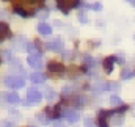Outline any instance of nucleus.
Listing matches in <instances>:
<instances>
[{"label": "nucleus", "instance_id": "nucleus-2", "mask_svg": "<svg viewBox=\"0 0 135 127\" xmlns=\"http://www.w3.org/2000/svg\"><path fill=\"white\" fill-rule=\"evenodd\" d=\"M57 3L63 13H69L72 8H75L79 5V0H57Z\"/></svg>", "mask_w": 135, "mask_h": 127}, {"label": "nucleus", "instance_id": "nucleus-14", "mask_svg": "<svg viewBox=\"0 0 135 127\" xmlns=\"http://www.w3.org/2000/svg\"><path fill=\"white\" fill-rule=\"evenodd\" d=\"M3 97H5V100L8 104H17L19 102V96L16 94V93H6Z\"/></svg>", "mask_w": 135, "mask_h": 127}, {"label": "nucleus", "instance_id": "nucleus-8", "mask_svg": "<svg viewBox=\"0 0 135 127\" xmlns=\"http://www.w3.org/2000/svg\"><path fill=\"white\" fill-rule=\"evenodd\" d=\"M49 50H54V52H61L63 50V41L61 39H54L47 44Z\"/></svg>", "mask_w": 135, "mask_h": 127}, {"label": "nucleus", "instance_id": "nucleus-24", "mask_svg": "<svg viewBox=\"0 0 135 127\" xmlns=\"http://www.w3.org/2000/svg\"><path fill=\"white\" fill-rule=\"evenodd\" d=\"M127 2H131V3H132V5L135 6V0H127Z\"/></svg>", "mask_w": 135, "mask_h": 127}, {"label": "nucleus", "instance_id": "nucleus-4", "mask_svg": "<svg viewBox=\"0 0 135 127\" xmlns=\"http://www.w3.org/2000/svg\"><path fill=\"white\" fill-rule=\"evenodd\" d=\"M27 99H28V104H38V102H41L42 94H41L36 88H30V90L27 91Z\"/></svg>", "mask_w": 135, "mask_h": 127}, {"label": "nucleus", "instance_id": "nucleus-17", "mask_svg": "<svg viewBox=\"0 0 135 127\" xmlns=\"http://www.w3.org/2000/svg\"><path fill=\"white\" fill-rule=\"evenodd\" d=\"M121 77H123V79H126V80H127V79H132V77H134V72H132V71H129V69H126V71H123Z\"/></svg>", "mask_w": 135, "mask_h": 127}, {"label": "nucleus", "instance_id": "nucleus-7", "mask_svg": "<svg viewBox=\"0 0 135 127\" xmlns=\"http://www.w3.org/2000/svg\"><path fill=\"white\" fill-rule=\"evenodd\" d=\"M47 69H49V72H50V74H61L65 67H63V64H61V63L50 61V63L47 64Z\"/></svg>", "mask_w": 135, "mask_h": 127}, {"label": "nucleus", "instance_id": "nucleus-21", "mask_svg": "<svg viewBox=\"0 0 135 127\" xmlns=\"http://www.w3.org/2000/svg\"><path fill=\"white\" fill-rule=\"evenodd\" d=\"M85 124H86L88 127H94V124H93V119H90V118H88V119H85Z\"/></svg>", "mask_w": 135, "mask_h": 127}, {"label": "nucleus", "instance_id": "nucleus-13", "mask_svg": "<svg viewBox=\"0 0 135 127\" xmlns=\"http://www.w3.org/2000/svg\"><path fill=\"white\" fill-rule=\"evenodd\" d=\"M38 32L41 33V35H50L52 33V27L49 25V24H44V22H41L39 25H38Z\"/></svg>", "mask_w": 135, "mask_h": 127}, {"label": "nucleus", "instance_id": "nucleus-3", "mask_svg": "<svg viewBox=\"0 0 135 127\" xmlns=\"http://www.w3.org/2000/svg\"><path fill=\"white\" fill-rule=\"evenodd\" d=\"M115 113H116V111L101 110L99 115H98V124H99V127H107V124H108V118H110L112 115H115Z\"/></svg>", "mask_w": 135, "mask_h": 127}, {"label": "nucleus", "instance_id": "nucleus-18", "mask_svg": "<svg viewBox=\"0 0 135 127\" xmlns=\"http://www.w3.org/2000/svg\"><path fill=\"white\" fill-rule=\"evenodd\" d=\"M90 8H91V9H94V11H101V9H102V5L99 3V2H96V3H94V5H91Z\"/></svg>", "mask_w": 135, "mask_h": 127}, {"label": "nucleus", "instance_id": "nucleus-6", "mask_svg": "<svg viewBox=\"0 0 135 127\" xmlns=\"http://www.w3.org/2000/svg\"><path fill=\"white\" fill-rule=\"evenodd\" d=\"M60 110H61V105H57L54 108H46V115H47L49 119H57V118L61 116V111Z\"/></svg>", "mask_w": 135, "mask_h": 127}, {"label": "nucleus", "instance_id": "nucleus-5", "mask_svg": "<svg viewBox=\"0 0 135 127\" xmlns=\"http://www.w3.org/2000/svg\"><path fill=\"white\" fill-rule=\"evenodd\" d=\"M27 61L33 69H41L42 67V57L41 55H30Z\"/></svg>", "mask_w": 135, "mask_h": 127}, {"label": "nucleus", "instance_id": "nucleus-15", "mask_svg": "<svg viewBox=\"0 0 135 127\" xmlns=\"http://www.w3.org/2000/svg\"><path fill=\"white\" fill-rule=\"evenodd\" d=\"M110 102H112V105H115V107H123V100H121L118 96H112V97H110Z\"/></svg>", "mask_w": 135, "mask_h": 127}, {"label": "nucleus", "instance_id": "nucleus-9", "mask_svg": "<svg viewBox=\"0 0 135 127\" xmlns=\"http://www.w3.org/2000/svg\"><path fill=\"white\" fill-rule=\"evenodd\" d=\"M65 118L68 119V123H77L79 118H80V115H79V111H75V110H69V111L65 113Z\"/></svg>", "mask_w": 135, "mask_h": 127}, {"label": "nucleus", "instance_id": "nucleus-10", "mask_svg": "<svg viewBox=\"0 0 135 127\" xmlns=\"http://www.w3.org/2000/svg\"><path fill=\"white\" fill-rule=\"evenodd\" d=\"M115 61H116V58H115V57H108V58H105V60H104V69H105V72H108V74H110V72H112V71H113V64H115Z\"/></svg>", "mask_w": 135, "mask_h": 127}, {"label": "nucleus", "instance_id": "nucleus-19", "mask_svg": "<svg viewBox=\"0 0 135 127\" xmlns=\"http://www.w3.org/2000/svg\"><path fill=\"white\" fill-rule=\"evenodd\" d=\"M46 94H47V99H49V100H52V99L55 97V93H54L52 90H47V93H46Z\"/></svg>", "mask_w": 135, "mask_h": 127}, {"label": "nucleus", "instance_id": "nucleus-25", "mask_svg": "<svg viewBox=\"0 0 135 127\" xmlns=\"http://www.w3.org/2000/svg\"><path fill=\"white\" fill-rule=\"evenodd\" d=\"M55 127H65V126H61V124H58V126H55Z\"/></svg>", "mask_w": 135, "mask_h": 127}, {"label": "nucleus", "instance_id": "nucleus-1", "mask_svg": "<svg viewBox=\"0 0 135 127\" xmlns=\"http://www.w3.org/2000/svg\"><path fill=\"white\" fill-rule=\"evenodd\" d=\"M5 85L8 88L17 90V88H22L24 86V79L19 77V75H8V77H5Z\"/></svg>", "mask_w": 135, "mask_h": 127}, {"label": "nucleus", "instance_id": "nucleus-11", "mask_svg": "<svg viewBox=\"0 0 135 127\" xmlns=\"http://www.w3.org/2000/svg\"><path fill=\"white\" fill-rule=\"evenodd\" d=\"M30 80H32L33 83H44V82H46V75H44L42 72H33V74L30 75Z\"/></svg>", "mask_w": 135, "mask_h": 127}, {"label": "nucleus", "instance_id": "nucleus-23", "mask_svg": "<svg viewBox=\"0 0 135 127\" xmlns=\"http://www.w3.org/2000/svg\"><path fill=\"white\" fill-rule=\"evenodd\" d=\"M110 88H112V90H115V91H118V90H119V85H118V83H112V85H110Z\"/></svg>", "mask_w": 135, "mask_h": 127}, {"label": "nucleus", "instance_id": "nucleus-20", "mask_svg": "<svg viewBox=\"0 0 135 127\" xmlns=\"http://www.w3.org/2000/svg\"><path fill=\"white\" fill-rule=\"evenodd\" d=\"M2 127H14V124L9 123V121H3V123H2Z\"/></svg>", "mask_w": 135, "mask_h": 127}, {"label": "nucleus", "instance_id": "nucleus-22", "mask_svg": "<svg viewBox=\"0 0 135 127\" xmlns=\"http://www.w3.org/2000/svg\"><path fill=\"white\" fill-rule=\"evenodd\" d=\"M79 19H80V22H83V24L86 22V17H85V14H83V13H80V14H79Z\"/></svg>", "mask_w": 135, "mask_h": 127}, {"label": "nucleus", "instance_id": "nucleus-12", "mask_svg": "<svg viewBox=\"0 0 135 127\" xmlns=\"http://www.w3.org/2000/svg\"><path fill=\"white\" fill-rule=\"evenodd\" d=\"M8 36H9V27H8V24L0 22V41H3Z\"/></svg>", "mask_w": 135, "mask_h": 127}, {"label": "nucleus", "instance_id": "nucleus-16", "mask_svg": "<svg viewBox=\"0 0 135 127\" xmlns=\"http://www.w3.org/2000/svg\"><path fill=\"white\" fill-rule=\"evenodd\" d=\"M27 50H28L32 55H41V53H39V50L36 49V46H35V44H28V46H27Z\"/></svg>", "mask_w": 135, "mask_h": 127}]
</instances>
